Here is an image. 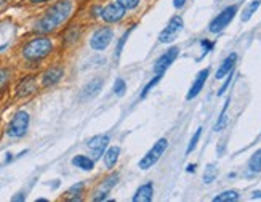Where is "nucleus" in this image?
<instances>
[{
	"mask_svg": "<svg viewBox=\"0 0 261 202\" xmlns=\"http://www.w3.org/2000/svg\"><path fill=\"white\" fill-rule=\"evenodd\" d=\"M72 10H74L72 0H60V2H57L53 7H50L48 10H46L43 18H40V20L37 21L35 31L40 32V34L53 32L55 29H58V27L68 20L72 13Z\"/></svg>",
	"mask_w": 261,
	"mask_h": 202,
	"instance_id": "nucleus-1",
	"label": "nucleus"
},
{
	"mask_svg": "<svg viewBox=\"0 0 261 202\" xmlns=\"http://www.w3.org/2000/svg\"><path fill=\"white\" fill-rule=\"evenodd\" d=\"M53 50V43L48 37H37L27 42L23 48V57L29 61H39L48 57Z\"/></svg>",
	"mask_w": 261,
	"mask_h": 202,
	"instance_id": "nucleus-2",
	"label": "nucleus"
},
{
	"mask_svg": "<svg viewBox=\"0 0 261 202\" xmlns=\"http://www.w3.org/2000/svg\"><path fill=\"white\" fill-rule=\"evenodd\" d=\"M167 146H169V141H167L165 138H161L157 143H154L152 148L146 153V156H144L141 161H139V169H141V170L151 169L152 165L157 164V161L162 158V154L165 153Z\"/></svg>",
	"mask_w": 261,
	"mask_h": 202,
	"instance_id": "nucleus-3",
	"label": "nucleus"
},
{
	"mask_svg": "<svg viewBox=\"0 0 261 202\" xmlns=\"http://www.w3.org/2000/svg\"><path fill=\"white\" fill-rule=\"evenodd\" d=\"M27 127H29V114L26 111H20L12 119L10 125L7 128V135L12 136V138H21V136L26 135Z\"/></svg>",
	"mask_w": 261,
	"mask_h": 202,
	"instance_id": "nucleus-4",
	"label": "nucleus"
},
{
	"mask_svg": "<svg viewBox=\"0 0 261 202\" xmlns=\"http://www.w3.org/2000/svg\"><path fill=\"white\" fill-rule=\"evenodd\" d=\"M183 18L181 16H173L172 20L169 21V24L165 26V29L161 32L159 35V42L161 43H170L173 42L176 37H178V34L183 31Z\"/></svg>",
	"mask_w": 261,
	"mask_h": 202,
	"instance_id": "nucleus-5",
	"label": "nucleus"
},
{
	"mask_svg": "<svg viewBox=\"0 0 261 202\" xmlns=\"http://www.w3.org/2000/svg\"><path fill=\"white\" fill-rule=\"evenodd\" d=\"M236 13H237V7H236V5L225 8V10H223V12L215 18V20H213V21L210 23L208 31H210V32H213V34L221 32V31L225 29V27H226L232 20H234Z\"/></svg>",
	"mask_w": 261,
	"mask_h": 202,
	"instance_id": "nucleus-6",
	"label": "nucleus"
},
{
	"mask_svg": "<svg viewBox=\"0 0 261 202\" xmlns=\"http://www.w3.org/2000/svg\"><path fill=\"white\" fill-rule=\"evenodd\" d=\"M113 40V31H111V27H101L99 31H96L93 34V37L90 40V45L93 50H105L108 45Z\"/></svg>",
	"mask_w": 261,
	"mask_h": 202,
	"instance_id": "nucleus-7",
	"label": "nucleus"
},
{
	"mask_svg": "<svg viewBox=\"0 0 261 202\" xmlns=\"http://www.w3.org/2000/svg\"><path fill=\"white\" fill-rule=\"evenodd\" d=\"M125 8L120 5L119 2H113L106 5L105 8L101 10V18L105 20L106 23H116V21H120L122 18L125 16Z\"/></svg>",
	"mask_w": 261,
	"mask_h": 202,
	"instance_id": "nucleus-8",
	"label": "nucleus"
},
{
	"mask_svg": "<svg viewBox=\"0 0 261 202\" xmlns=\"http://www.w3.org/2000/svg\"><path fill=\"white\" fill-rule=\"evenodd\" d=\"M178 53H180V48H178V47H172L170 50H167V52L162 55V57L155 61V64H154L155 74H164V72L172 66V63L176 60V57H178Z\"/></svg>",
	"mask_w": 261,
	"mask_h": 202,
	"instance_id": "nucleus-9",
	"label": "nucleus"
},
{
	"mask_svg": "<svg viewBox=\"0 0 261 202\" xmlns=\"http://www.w3.org/2000/svg\"><path fill=\"white\" fill-rule=\"evenodd\" d=\"M108 143H109L108 135H98V136H93L91 140H88V148L93 151V156L98 159L102 156V153L106 151Z\"/></svg>",
	"mask_w": 261,
	"mask_h": 202,
	"instance_id": "nucleus-10",
	"label": "nucleus"
},
{
	"mask_svg": "<svg viewBox=\"0 0 261 202\" xmlns=\"http://www.w3.org/2000/svg\"><path fill=\"white\" fill-rule=\"evenodd\" d=\"M208 74H210L208 69H202V71L199 72L197 77H195V80H194L192 87H191L189 91H188V95H186V99H194L195 96H197V95L200 93L202 88H203V85H205V82H207V79H208Z\"/></svg>",
	"mask_w": 261,
	"mask_h": 202,
	"instance_id": "nucleus-11",
	"label": "nucleus"
},
{
	"mask_svg": "<svg viewBox=\"0 0 261 202\" xmlns=\"http://www.w3.org/2000/svg\"><path fill=\"white\" fill-rule=\"evenodd\" d=\"M63 74H64V71L63 68H50L48 71H45L43 72V76H42V84L45 87H51L55 84H58V82L63 79Z\"/></svg>",
	"mask_w": 261,
	"mask_h": 202,
	"instance_id": "nucleus-12",
	"label": "nucleus"
},
{
	"mask_svg": "<svg viewBox=\"0 0 261 202\" xmlns=\"http://www.w3.org/2000/svg\"><path fill=\"white\" fill-rule=\"evenodd\" d=\"M102 88V80L101 79H95L91 80L90 84H87L82 90V95H80V99H91L95 98Z\"/></svg>",
	"mask_w": 261,
	"mask_h": 202,
	"instance_id": "nucleus-13",
	"label": "nucleus"
},
{
	"mask_svg": "<svg viewBox=\"0 0 261 202\" xmlns=\"http://www.w3.org/2000/svg\"><path fill=\"white\" fill-rule=\"evenodd\" d=\"M117 180H119V175H117V173H114V175H111L109 178H106L105 181H102L101 185H99V188H98V191H96L95 200H102V199H106V196L109 194L111 188H113V186L116 185Z\"/></svg>",
	"mask_w": 261,
	"mask_h": 202,
	"instance_id": "nucleus-14",
	"label": "nucleus"
},
{
	"mask_svg": "<svg viewBox=\"0 0 261 202\" xmlns=\"http://www.w3.org/2000/svg\"><path fill=\"white\" fill-rule=\"evenodd\" d=\"M236 61H237V55L236 53H231L229 57L221 63V66L218 68L217 71V79H223V77H226L229 72L232 71V68L236 66Z\"/></svg>",
	"mask_w": 261,
	"mask_h": 202,
	"instance_id": "nucleus-15",
	"label": "nucleus"
},
{
	"mask_svg": "<svg viewBox=\"0 0 261 202\" xmlns=\"http://www.w3.org/2000/svg\"><path fill=\"white\" fill-rule=\"evenodd\" d=\"M154 194V188H152V183H146V185L139 186L133 196L135 202H149L152 199Z\"/></svg>",
	"mask_w": 261,
	"mask_h": 202,
	"instance_id": "nucleus-16",
	"label": "nucleus"
},
{
	"mask_svg": "<svg viewBox=\"0 0 261 202\" xmlns=\"http://www.w3.org/2000/svg\"><path fill=\"white\" fill-rule=\"evenodd\" d=\"M119 154H120V149L117 148V146H111V148H108L105 151V164L108 169H113L116 162L119 161Z\"/></svg>",
	"mask_w": 261,
	"mask_h": 202,
	"instance_id": "nucleus-17",
	"label": "nucleus"
},
{
	"mask_svg": "<svg viewBox=\"0 0 261 202\" xmlns=\"http://www.w3.org/2000/svg\"><path fill=\"white\" fill-rule=\"evenodd\" d=\"M34 90H35L34 77H26L20 84V87H18V96H27V95L34 93Z\"/></svg>",
	"mask_w": 261,
	"mask_h": 202,
	"instance_id": "nucleus-18",
	"label": "nucleus"
},
{
	"mask_svg": "<svg viewBox=\"0 0 261 202\" xmlns=\"http://www.w3.org/2000/svg\"><path fill=\"white\" fill-rule=\"evenodd\" d=\"M259 5H261V0H253V2H250V4L244 8V12H242L240 20L244 21V23L250 21V18L256 13V10L259 8Z\"/></svg>",
	"mask_w": 261,
	"mask_h": 202,
	"instance_id": "nucleus-19",
	"label": "nucleus"
},
{
	"mask_svg": "<svg viewBox=\"0 0 261 202\" xmlns=\"http://www.w3.org/2000/svg\"><path fill=\"white\" fill-rule=\"evenodd\" d=\"M72 164L82 170H91L93 169V161L88 158V156H76V158L72 159Z\"/></svg>",
	"mask_w": 261,
	"mask_h": 202,
	"instance_id": "nucleus-20",
	"label": "nucleus"
},
{
	"mask_svg": "<svg viewBox=\"0 0 261 202\" xmlns=\"http://www.w3.org/2000/svg\"><path fill=\"white\" fill-rule=\"evenodd\" d=\"M240 196H239V192L236 189H228V191H223L221 194H218L215 199V202H234L237 200Z\"/></svg>",
	"mask_w": 261,
	"mask_h": 202,
	"instance_id": "nucleus-21",
	"label": "nucleus"
},
{
	"mask_svg": "<svg viewBox=\"0 0 261 202\" xmlns=\"http://www.w3.org/2000/svg\"><path fill=\"white\" fill-rule=\"evenodd\" d=\"M248 167L251 172H255V173L261 172V149L253 153V156H251L250 161H248Z\"/></svg>",
	"mask_w": 261,
	"mask_h": 202,
	"instance_id": "nucleus-22",
	"label": "nucleus"
},
{
	"mask_svg": "<svg viewBox=\"0 0 261 202\" xmlns=\"http://www.w3.org/2000/svg\"><path fill=\"white\" fill-rule=\"evenodd\" d=\"M217 177H218V169L213 164H208L207 169H205V172H203V181L208 185V183H212Z\"/></svg>",
	"mask_w": 261,
	"mask_h": 202,
	"instance_id": "nucleus-23",
	"label": "nucleus"
},
{
	"mask_svg": "<svg viewBox=\"0 0 261 202\" xmlns=\"http://www.w3.org/2000/svg\"><path fill=\"white\" fill-rule=\"evenodd\" d=\"M229 101H231V99H228V101H226V105H225V108H223V111H221V114H220V119H218V122H217V125H215V130H217V132L223 130V128H225V127H226V124H228V116H226V111H228V105H229Z\"/></svg>",
	"mask_w": 261,
	"mask_h": 202,
	"instance_id": "nucleus-24",
	"label": "nucleus"
},
{
	"mask_svg": "<svg viewBox=\"0 0 261 202\" xmlns=\"http://www.w3.org/2000/svg\"><path fill=\"white\" fill-rule=\"evenodd\" d=\"M83 183H77V185H74L72 188H69V191L66 192V194L69 196V199L72 200H79L80 199V194H82V189H83Z\"/></svg>",
	"mask_w": 261,
	"mask_h": 202,
	"instance_id": "nucleus-25",
	"label": "nucleus"
},
{
	"mask_svg": "<svg viewBox=\"0 0 261 202\" xmlns=\"http://www.w3.org/2000/svg\"><path fill=\"white\" fill-rule=\"evenodd\" d=\"M200 135H202V128H197V132H195L194 136L191 138V143H189V146H188V149H186V153H188V154H191V153L195 149V146H197V143H199Z\"/></svg>",
	"mask_w": 261,
	"mask_h": 202,
	"instance_id": "nucleus-26",
	"label": "nucleus"
},
{
	"mask_svg": "<svg viewBox=\"0 0 261 202\" xmlns=\"http://www.w3.org/2000/svg\"><path fill=\"white\" fill-rule=\"evenodd\" d=\"M125 90H127V85H125L124 79H117L116 84H114V93H116L117 96H122V95L125 93Z\"/></svg>",
	"mask_w": 261,
	"mask_h": 202,
	"instance_id": "nucleus-27",
	"label": "nucleus"
},
{
	"mask_svg": "<svg viewBox=\"0 0 261 202\" xmlns=\"http://www.w3.org/2000/svg\"><path fill=\"white\" fill-rule=\"evenodd\" d=\"M161 79H162V74H157V76H155V77H154V79H152L151 82H149V84H147V85H146V87L143 88V91H141V98H144V96H146V95L149 93V91H151V88H152L154 85H157V84H159V80H161Z\"/></svg>",
	"mask_w": 261,
	"mask_h": 202,
	"instance_id": "nucleus-28",
	"label": "nucleus"
},
{
	"mask_svg": "<svg viewBox=\"0 0 261 202\" xmlns=\"http://www.w3.org/2000/svg\"><path fill=\"white\" fill-rule=\"evenodd\" d=\"M117 2L122 5L125 10H133L139 5V0H117Z\"/></svg>",
	"mask_w": 261,
	"mask_h": 202,
	"instance_id": "nucleus-29",
	"label": "nucleus"
},
{
	"mask_svg": "<svg viewBox=\"0 0 261 202\" xmlns=\"http://www.w3.org/2000/svg\"><path fill=\"white\" fill-rule=\"evenodd\" d=\"M8 77H10V72H8V69H0V90L7 85Z\"/></svg>",
	"mask_w": 261,
	"mask_h": 202,
	"instance_id": "nucleus-30",
	"label": "nucleus"
},
{
	"mask_svg": "<svg viewBox=\"0 0 261 202\" xmlns=\"http://www.w3.org/2000/svg\"><path fill=\"white\" fill-rule=\"evenodd\" d=\"M130 32H132V29H128L127 32H125V35L122 39H120V42H119V45H117V50H116V55L117 57H120V52H122V47H124V43H125V40H127V37L130 35Z\"/></svg>",
	"mask_w": 261,
	"mask_h": 202,
	"instance_id": "nucleus-31",
	"label": "nucleus"
},
{
	"mask_svg": "<svg viewBox=\"0 0 261 202\" xmlns=\"http://www.w3.org/2000/svg\"><path fill=\"white\" fill-rule=\"evenodd\" d=\"M200 45H202V47H203V53H208L212 48H213V43L212 42H208V40H200Z\"/></svg>",
	"mask_w": 261,
	"mask_h": 202,
	"instance_id": "nucleus-32",
	"label": "nucleus"
},
{
	"mask_svg": "<svg viewBox=\"0 0 261 202\" xmlns=\"http://www.w3.org/2000/svg\"><path fill=\"white\" fill-rule=\"evenodd\" d=\"M231 79H232V76H229V77H228V80H226V84H225V85H223V87L220 88V91H218V95H220V96H221L223 93H225V91H226V88L229 87V84H231Z\"/></svg>",
	"mask_w": 261,
	"mask_h": 202,
	"instance_id": "nucleus-33",
	"label": "nucleus"
},
{
	"mask_svg": "<svg viewBox=\"0 0 261 202\" xmlns=\"http://www.w3.org/2000/svg\"><path fill=\"white\" fill-rule=\"evenodd\" d=\"M186 4V0H173V7L175 8H183Z\"/></svg>",
	"mask_w": 261,
	"mask_h": 202,
	"instance_id": "nucleus-34",
	"label": "nucleus"
},
{
	"mask_svg": "<svg viewBox=\"0 0 261 202\" xmlns=\"http://www.w3.org/2000/svg\"><path fill=\"white\" fill-rule=\"evenodd\" d=\"M31 4H42V2H48V0H27Z\"/></svg>",
	"mask_w": 261,
	"mask_h": 202,
	"instance_id": "nucleus-35",
	"label": "nucleus"
},
{
	"mask_svg": "<svg viewBox=\"0 0 261 202\" xmlns=\"http://www.w3.org/2000/svg\"><path fill=\"white\" fill-rule=\"evenodd\" d=\"M13 200H24V196H23V194H20V196H15V197H13Z\"/></svg>",
	"mask_w": 261,
	"mask_h": 202,
	"instance_id": "nucleus-36",
	"label": "nucleus"
},
{
	"mask_svg": "<svg viewBox=\"0 0 261 202\" xmlns=\"http://www.w3.org/2000/svg\"><path fill=\"white\" fill-rule=\"evenodd\" d=\"M195 170V165L192 164V165H188V172H194Z\"/></svg>",
	"mask_w": 261,
	"mask_h": 202,
	"instance_id": "nucleus-37",
	"label": "nucleus"
},
{
	"mask_svg": "<svg viewBox=\"0 0 261 202\" xmlns=\"http://www.w3.org/2000/svg\"><path fill=\"white\" fill-rule=\"evenodd\" d=\"M253 197L256 199V197H261V191H255L253 192Z\"/></svg>",
	"mask_w": 261,
	"mask_h": 202,
	"instance_id": "nucleus-38",
	"label": "nucleus"
}]
</instances>
